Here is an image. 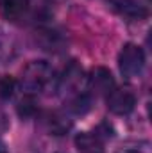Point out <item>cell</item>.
<instances>
[{
	"instance_id": "1",
	"label": "cell",
	"mask_w": 152,
	"mask_h": 153,
	"mask_svg": "<svg viewBox=\"0 0 152 153\" xmlns=\"http://www.w3.org/2000/svg\"><path fill=\"white\" fill-rule=\"evenodd\" d=\"M52 68L45 61H31L22 71V85L27 93L43 91L52 82Z\"/></svg>"
},
{
	"instance_id": "2",
	"label": "cell",
	"mask_w": 152,
	"mask_h": 153,
	"mask_svg": "<svg viewBox=\"0 0 152 153\" xmlns=\"http://www.w3.org/2000/svg\"><path fill=\"white\" fill-rule=\"evenodd\" d=\"M118 66H120V71H122L123 76H127V78L138 76L143 71V66H145L143 50L134 43L123 45V48L120 52V57H118Z\"/></svg>"
},
{
	"instance_id": "3",
	"label": "cell",
	"mask_w": 152,
	"mask_h": 153,
	"mask_svg": "<svg viewBox=\"0 0 152 153\" xmlns=\"http://www.w3.org/2000/svg\"><path fill=\"white\" fill-rule=\"evenodd\" d=\"M108 100V109L116 116H127L129 112H132L134 105H136V96L132 91L129 89H116L106 96Z\"/></svg>"
},
{
	"instance_id": "4",
	"label": "cell",
	"mask_w": 152,
	"mask_h": 153,
	"mask_svg": "<svg viewBox=\"0 0 152 153\" xmlns=\"http://www.w3.org/2000/svg\"><path fill=\"white\" fill-rule=\"evenodd\" d=\"M88 85H90L91 93L97 96H108L116 87L111 71L108 68H102V66H97L91 70V73L88 76Z\"/></svg>"
},
{
	"instance_id": "5",
	"label": "cell",
	"mask_w": 152,
	"mask_h": 153,
	"mask_svg": "<svg viewBox=\"0 0 152 153\" xmlns=\"http://www.w3.org/2000/svg\"><path fill=\"white\" fill-rule=\"evenodd\" d=\"M84 84V71L82 68L77 64L75 61H72L65 71H63V76L59 78V89L70 96H74L77 93H81V87Z\"/></svg>"
},
{
	"instance_id": "6",
	"label": "cell",
	"mask_w": 152,
	"mask_h": 153,
	"mask_svg": "<svg viewBox=\"0 0 152 153\" xmlns=\"http://www.w3.org/2000/svg\"><path fill=\"white\" fill-rule=\"evenodd\" d=\"M111 7L114 13L127 20H145L149 16V9L136 0H111Z\"/></svg>"
},
{
	"instance_id": "7",
	"label": "cell",
	"mask_w": 152,
	"mask_h": 153,
	"mask_svg": "<svg viewBox=\"0 0 152 153\" xmlns=\"http://www.w3.org/2000/svg\"><path fill=\"white\" fill-rule=\"evenodd\" d=\"M43 125H45V128H47L52 135H63V134H66V132L72 128V121L63 114V112H57V111L45 114Z\"/></svg>"
},
{
	"instance_id": "8",
	"label": "cell",
	"mask_w": 152,
	"mask_h": 153,
	"mask_svg": "<svg viewBox=\"0 0 152 153\" xmlns=\"http://www.w3.org/2000/svg\"><path fill=\"white\" fill-rule=\"evenodd\" d=\"M29 7V0H0V14L7 22L20 20Z\"/></svg>"
},
{
	"instance_id": "9",
	"label": "cell",
	"mask_w": 152,
	"mask_h": 153,
	"mask_svg": "<svg viewBox=\"0 0 152 153\" xmlns=\"http://www.w3.org/2000/svg\"><path fill=\"white\" fill-rule=\"evenodd\" d=\"M75 146L79 153H104V144H102L99 134H91V132L77 134Z\"/></svg>"
},
{
	"instance_id": "10",
	"label": "cell",
	"mask_w": 152,
	"mask_h": 153,
	"mask_svg": "<svg viewBox=\"0 0 152 153\" xmlns=\"http://www.w3.org/2000/svg\"><path fill=\"white\" fill-rule=\"evenodd\" d=\"M90 107H91V102L84 93H77L74 96H70V100H68V109L74 114H86L90 111Z\"/></svg>"
},
{
	"instance_id": "11",
	"label": "cell",
	"mask_w": 152,
	"mask_h": 153,
	"mask_svg": "<svg viewBox=\"0 0 152 153\" xmlns=\"http://www.w3.org/2000/svg\"><path fill=\"white\" fill-rule=\"evenodd\" d=\"M116 153H152V148L149 141H129L123 143Z\"/></svg>"
},
{
	"instance_id": "12",
	"label": "cell",
	"mask_w": 152,
	"mask_h": 153,
	"mask_svg": "<svg viewBox=\"0 0 152 153\" xmlns=\"http://www.w3.org/2000/svg\"><path fill=\"white\" fill-rule=\"evenodd\" d=\"M36 111H38V103H36L32 93L25 94L20 100V103H18V114L22 116V117H31V116L36 114Z\"/></svg>"
},
{
	"instance_id": "13",
	"label": "cell",
	"mask_w": 152,
	"mask_h": 153,
	"mask_svg": "<svg viewBox=\"0 0 152 153\" xmlns=\"http://www.w3.org/2000/svg\"><path fill=\"white\" fill-rule=\"evenodd\" d=\"M14 91H16V80L11 75L0 76V98L9 100V98H13Z\"/></svg>"
},
{
	"instance_id": "14",
	"label": "cell",
	"mask_w": 152,
	"mask_h": 153,
	"mask_svg": "<svg viewBox=\"0 0 152 153\" xmlns=\"http://www.w3.org/2000/svg\"><path fill=\"white\" fill-rule=\"evenodd\" d=\"M7 128H9V119H7L5 112L0 109V134H4Z\"/></svg>"
},
{
	"instance_id": "15",
	"label": "cell",
	"mask_w": 152,
	"mask_h": 153,
	"mask_svg": "<svg viewBox=\"0 0 152 153\" xmlns=\"http://www.w3.org/2000/svg\"><path fill=\"white\" fill-rule=\"evenodd\" d=\"M0 153H7V150H5V146L0 143Z\"/></svg>"
}]
</instances>
